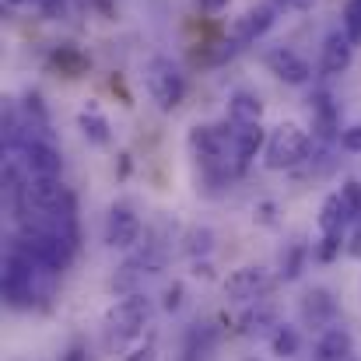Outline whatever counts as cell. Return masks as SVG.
Here are the masks:
<instances>
[{
  "label": "cell",
  "mask_w": 361,
  "mask_h": 361,
  "mask_svg": "<svg viewBox=\"0 0 361 361\" xmlns=\"http://www.w3.org/2000/svg\"><path fill=\"white\" fill-rule=\"evenodd\" d=\"M53 277L56 270L42 267L28 249H21L18 242L11 245L7 259H4V298L11 309H32L42 298H49L53 291Z\"/></svg>",
  "instance_id": "obj_1"
},
{
  "label": "cell",
  "mask_w": 361,
  "mask_h": 361,
  "mask_svg": "<svg viewBox=\"0 0 361 361\" xmlns=\"http://www.w3.org/2000/svg\"><path fill=\"white\" fill-rule=\"evenodd\" d=\"M309 154H312V137H309L305 126H298V123H277L267 133V147H263V165L267 169L288 172V169L305 165Z\"/></svg>",
  "instance_id": "obj_2"
},
{
  "label": "cell",
  "mask_w": 361,
  "mask_h": 361,
  "mask_svg": "<svg viewBox=\"0 0 361 361\" xmlns=\"http://www.w3.org/2000/svg\"><path fill=\"white\" fill-rule=\"evenodd\" d=\"M144 88H147L151 102H154L161 113H172V109L183 102V95H186V78H183V71H179L176 60H169V56H151V60L144 63Z\"/></svg>",
  "instance_id": "obj_3"
},
{
  "label": "cell",
  "mask_w": 361,
  "mask_h": 361,
  "mask_svg": "<svg viewBox=\"0 0 361 361\" xmlns=\"http://www.w3.org/2000/svg\"><path fill=\"white\" fill-rule=\"evenodd\" d=\"M151 316H154L151 298H144V295H126L123 302H116V305L106 312V330H109L113 341H133V337H140V334L147 330Z\"/></svg>",
  "instance_id": "obj_4"
},
{
  "label": "cell",
  "mask_w": 361,
  "mask_h": 361,
  "mask_svg": "<svg viewBox=\"0 0 361 361\" xmlns=\"http://www.w3.org/2000/svg\"><path fill=\"white\" fill-rule=\"evenodd\" d=\"M274 288V277L267 267H239L225 277V298L228 302H259Z\"/></svg>",
  "instance_id": "obj_5"
},
{
  "label": "cell",
  "mask_w": 361,
  "mask_h": 361,
  "mask_svg": "<svg viewBox=\"0 0 361 361\" xmlns=\"http://www.w3.org/2000/svg\"><path fill=\"white\" fill-rule=\"evenodd\" d=\"M25 190H28V211H35V214H49V211L74 204V197L67 193L60 176H28Z\"/></svg>",
  "instance_id": "obj_6"
},
{
  "label": "cell",
  "mask_w": 361,
  "mask_h": 361,
  "mask_svg": "<svg viewBox=\"0 0 361 361\" xmlns=\"http://www.w3.org/2000/svg\"><path fill=\"white\" fill-rule=\"evenodd\" d=\"M263 63H267V71H270L277 81H284V85H309V78H312L309 60L298 56V53L288 49V46H274V49H267Z\"/></svg>",
  "instance_id": "obj_7"
},
{
  "label": "cell",
  "mask_w": 361,
  "mask_h": 361,
  "mask_svg": "<svg viewBox=\"0 0 361 361\" xmlns=\"http://www.w3.org/2000/svg\"><path fill=\"white\" fill-rule=\"evenodd\" d=\"M21 165H25V176H60L63 158L49 140H28L25 137L21 140Z\"/></svg>",
  "instance_id": "obj_8"
},
{
  "label": "cell",
  "mask_w": 361,
  "mask_h": 361,
  "mask_svg": "<svg viewBox=\"0 0 361 361\" xmlns=\"http://www.w3.org/2000/svg\"><path fill=\"white\" fill-rule=\"evenodd\" d=\"M106 242L113 249H133L140 242V218L126 207V204H116L106 218Z\"/></svg>",
  "instance_id": "obj_9"
},
{
  "label": "cell",
  "mask_w": 361,
  "mask_h": 361,
  "mask_svg": "<svg viewBox=\"0 0 361 361\" xmlns=\"http://www.w3.org/2000/svg\"><path fill=\"white\" fill-rule=\"evenodd\" d=\"M274 14H277L274 4H259V7L245 11L239 21L232 25V46H249V42H256L259 35H267V28L274 25Z\"/></svg>",
  "instance_id": "obj_10"
},
{
  "label": "cell",
  "mask_w": 361,
  "mask_h": 361,
  "mask_svg": "<svg viewBox=\"0 0 361 361\" xmlns=\"http://www.w3.org/2000/svg\"><path fill=\"white\" fill-rule=\"evenodd\" d=\"M351 60H355V39H351L348 32H334V35L323 42L319 71H323L326 78H337V74H344V71L351 67Z\"/></svg>",
  "instance_id": "obj_11"
},
{
  "label": "cell",
  "mask_w": 361,
  "mask_h": 361,
  "mask_svg": "<svg viewBox=\"0 0 361 361\" xmlns=\"http://www.w3.org/2000/svg\"><path fill=\"white\" fill-rule=\"evenodd\" d=\"M355 225V211L344 200V193H330L319 207V232L323 235H344Z\"/></svg>",
  "instance_id": "obj_12"
},
{
  "label": "cell",
  "mask_w": 361,
  "mask_h": 361,
  "mask_svg": "<svg viewBox=\"0 0 361 361\" xmlns=\"http://www.w3.org/2000/svg\"><path fill=\"white\" fill-rule=\"evenodd\" d=\"M351 355H355V337L341 323H330L316 341V361H351Z\"/></svg>",
  "instance_id": "obj_13"
},
{
  "label": "cell",
  "mask_w": 361,
  "mask_h": 361,
  "mask_svg": "<svg viewBox=\"0 0 361 361\" xmlns=\"http://www.w3.org/2000/svg\"><path fill=\"white\" fill-rule=\"evenodd\" d=\"M302 319L309 323V326H326V323H334V316H337V298L326 291V288H309L305 295H302Z\"/></svg>",
  "instance_id": "obj_14"
},
{
  "label": "cell",
  "mask_w": 361,
  "mask_h": 361,
  "mask_svg": "<svg viewBox=\"0 0 361 361\" xmlns=\"http://www.w3.org/2000/svg\"><path fill=\"white\" fill-rule=\"evenodd\" d=\"M235 126V169H245L263 147H267V133H263V126L259 123H232Z\"/></svg>",
  "instance_id": "obj_15"
},
{
  "label": "cell",
  "mask_w": 361,
  "mask_h": 361,
  "mask_svg": "<svg viewBox=\"0 0 361 361\" xmlns=\"http://www.w3.org/2000/svg\"><path fill=\"white\" fill-rule=\"evenodd\" d=\"M263 116V102H259V95H252V92H235L232 99H228V120L232 123H259Z\"/></svg>",
  "instance_id": "obj_16"
},
{
  "label": "cell",
  "mask_w": 361,
  "mask_h": 361,
  "mask_svg": "<svg viewBox=\"0 0 361 361\" xmlns=\"http://www.w3.org/2000/svg\"><path fill=\"white\" fill-rule=\"evenodd\" d=\"M78 126H81V133H85V140H92V144H109V120L95 109V106H88V109H81V116H78Z\"/></svg>",
  "instance_id": "obj_17"
},
{
  "label": "cell",
  "mask_w": 361,
  "mask_h": 361,
  "mask_svg": "<svg viewBox=\"0 0 361 361\" xmlns=\"http://www.w3.org/2000/svg\"><path fill=\"white\" fill-rule=\"evenodd\" d=\"M281 323H277V316H274V309H252L249 316H242V334L245 337H270L274 330H277Z\"/></svg>",
  "instance_id": "obj_18"
},
{
  "label": "cell",
  "mask_w": 361,
  "mask_h": 361,
  "mask_svg": "<svg viewBox=\"0 0 361 361\" xmlns=\"http://www.w3.org/2000/svg\"><path fill=\"white\" fill-rule=\"evenodd\" d=\"M270 348H274L277 358H295L298 348H302V337H298L295 326H284V323H281V326L270 334Z\"/></svg>",
  "instance_id": "obj_19"
},
{
  "label": "cell",
  "mask_w": 361,
  "mask_h": 361,
  "mask_svg": "<svg viewBox=\"0 0 361 361\" xmlns=\"http://www.w3.org/2000/svg\"><path fill=\"white\" fill-rule=\"evenodd\" d=\"M53 63H56L67 78H81V71L88 67V60H85L78 49H71V46H60V49L53 53Z\"/></svg>",
  "instance_id": "obj_20"
},
{
  "label": "cell",
  "mask_w": 361,
  "mask_h": 361,
  "mask_svg": "<svg viewBox=\"0 0 361 361\" xmlns=\"http://www.w3.org/2000/svg\"><path fill=\"white\" fill-rule=\"evenodd\" d=\"M305 245H291L288 249V256H281V277L284 281H295L298 274H302V267H305Z\"/></svg>",
  "instance_id": "obj_21"
},
{
  "label": "cell",
  "mask_w": 361,
  "mask_h": 361,
  "mask_svg": "<svg viewBox=\"0 0 361 361\" xmlns=\"http://www.w3.org/2000/svg\"><path fill=\"white\" fill-rule=\"evenodd\" d=\"M341 249H344V235H323V239L316 242L312 256H316V259H323V263H330Z\"/></svg>",
  "instance_id": "obj_22"
},
{
  "label": "cell",
  "mask_w": 361,
  "mask_h": 361,
  "mask_svg": "<svg viewBox=\"0 0 361 361\" xmlns=\"http://www.w3.org/2000/svg\"><path fill=\"white\" fill-rule=\"evenodd\" d=\"M344 32L361 42V0H348V7H344Z\"/></svg>",
  "instance_id": "obj_23"
},
{
  "label": "cell",
  "mask_w": 361,
  "mask_h": 361,
  "mask_svg": "<svg viewBox=\"0 0 361 361\" xmlns=\"http://www.w3.org/2000/svg\"><path fill=\"white\" fill-rule=\"evenodd\" d=\"M123 361H158V341L147 334L130 355H123Z\"/></svg>",
  "instance_id": "obj_24"
},
{
  "label": "cell",
  "mask_w": 361,
  "mask_h": 361,
  "mask_svg": "<svg viewBox=\"0 0 361 361\" xmlns=\"http://www.w3.org/2000/svg\"><path fill=\"white\" fill-rule=\"evenodd\" d=\"M341 193H344V200L351 204V211H355V221L361 218V183L358 179H348L344 186H341Z\"/></svg>",
  "instance_id": "obj_25"
},
{
  "label": "cell",
  "mask_w": 361,
  "mask_h": 361,
  "mask_svg": "<svg viewBox=\"0 0 361 361\" xmlns=\"http://www.w3.org/2000/svg\"><path fill=\"white\" fill-rule=\"evenodd\" d=\"M211 239H214V235H211L207 228H200V232H190V245H186V249H190L193 256H197V252H211Z\"/></svg>",
  "instance_id": "obj_26"
},
{
  "label": "cell",
  "mask_w": 361,
  "mask_h": 361,
  "mask_svg": "<svg viewBox=\"0 0 361 361\" xmlns=\"http://www.w3.org/2000/svg\"><path fill=\"white\" fill-rule=\"evenodd\" d=\"M341 147H344V151H355V154H358V151H361V123L348 126V130L341 133Z\"/></svg>",
  "instance_id": "obj_27"
},
{
  "label": "cell",
  "mask_w": 361,
  "mask_h": 361,
  "mask_svg": "<svg viewBox=\"0 0 361 361\" xmlns=\"http://www.w3.org/2000/svg\"><path fill=\"white\" fill-rule=\"evenodd\" d=\"M197 7H200L204 14H221V11L228 7V0H197Z\"/></svg>",
  "instance_id": "obj_28"
},
{
  "label": "cell",
  "mask_w": 361,
  "mask_h": 361,
  "mask_svg": "<svg viewBox=\"0 0 361 361\" xmlns=\"http://www.w3.org/2000/svg\"><path fill=\"white\" fill-rule=\"evenodd\" d=\"M312 4H316V0H274L277 11H281V7H284V11H305V7H312Z\"/></svg>",
  "instance_id": "obj_29"
},
{
  "label": "cell",
  "mask_w": 361,
  "mask_h": 361,
  "mask_svg": "<svg viewBox=\"0 0 361 361\" xmlns=\"http://www.w3.org/2000/svg\"><path fill=\"white\" fill-rule=\"evenodd\" d=\"M348 252H351L355 259H361V225L355 228V235H351V245H348Z\"/></svg>",
  "instance_id": "obj_30"
},
{
  "label": "cell",
  "mask_w": 361,
  "mask_h": 361,
  "mask_svg": "<svg viewBox=\"0 0 361 361\" xmlns=\"http://www.w3.org/2000/svg\"><path fill=\"white\" fill-rule=\"evenodd\" d=\"M179 295H183V288H179V284H176V288H172V291H169V295H165V298H169V302H165V305H169V309H176V305H179Z\"/></svg>",
  "instance_id": "obj_31"
},
{
  "label": "cell",
  "mask_w": 361,
  "mask_h": 361,
  "mask_svg": "<svg viewBox=\"0 0 361 361\" xmlns=\"http://www.w3.org/2000/svg\"><path fill=\"white\" fill-rule=\"evenodd\" d=\"M63 361H85V351H81V348H74V351H71Z\"/></svg>",
  "instance_id": "obj_32"
},
{
  "label": "cell",
  "mask_w": 361,
  "mask_h": 361,
  "mask_svg": "<svg viewBox=\"0 0 361 361\" xmlns=\"http://www.w3.org/2000/svg\"><path fill=\"white\" fill-rule=\"evenodd\" d=\"M7 4H28V0H7Z\"/></svg>",
  "instance_id": "obj_33"
},
{
  "label": "cell",
  "mask_w": 361,
  "mask_h": 361,
  "mask_svg": "<svg viewBox=\"0 0 361 361\" xmlns=\"http://www.w3.org/2000/svg\"><path fill=\"white\" fill-rule=\"evenodd\" d=\"M249 361H256V358H249Z\"/></svg>",
  "instance_id": "obj_34"
}]
</instances>
